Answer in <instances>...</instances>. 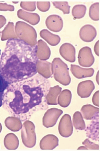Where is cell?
<instances>
[{
  "label": "cell",
  "instance_id": "23",
  "mask_svg": "<svg viewBox=\"0 0 100 151\" xmlns=\"http://www.w3.org/2000/svg\"><path fill=\"white\" fill-rule=\"evenodd\" d=\"M83 145L87 147L88 150H99V145L92 142L88 139H86L82 143Z\"/></svg>",
  "mask_w": 100,
  "mask_h": 151
},
{
  "label": "cell",
  "instance_id": "9",
  "mask_svg": "<svg viewBox=\"0 0 100 151\" xmlns=\"http://www.w3.org/2000/svg\"><path fill=\"white\" fill-rule=\"evenodd\" d=\"M97 35L96 29L90 24H86L81 28L79 32L80 39L84 42H90L95 39Z\"/></svg>",
  "mask_w": 100,
  "mask_h": 151
},
{
  "label": "cell",
  "instance_id": "3",
  "mask_svg": "<svg viewBox=\"0 0 100 151\" xmlns=\"http://www.w3.org/2000/svg\"><path fill=\"white\" fill-rule=\"evenodd\" d=\"M52 73L54 79L61 84L68 86L71 82L67 65L60 58H55L51 63Z\"/></svg>",
  "mask_w": 100,
  "mask_h": 151
},
{
  "label": "cell",
  "instance_id": "12",
  "mask_svg": "<svg viewBox=\"0 0 100 151\" xmlns=\"http://www.w3.org/2000/svg\"><path fill=\"white\" fill-rule=\"evenodd\" d=\"M70 70L73 76L79 79L93 76L95 72L94 69L92 68H83L79 66L73 64L71 65Z\"/></svg>",
  "mask_w": 100,
  "mask_h": 151
},
{
  "label": "cell",
  "instance_id": "24",
  "mask_svg": "<svg viewBox=\"0 0 100 151\" xmlns=\"http://www.w3.org/2000/svg\"><path fill=\"white\" fill-rule=\"evenodd\" d=\"M92 102L94 105L99 106V91H98L94 94L92 99Z\"/></svg>",
  "mask_w": 100,
  "mask_h": 151
},
{
  "label": "cell",
  "instance_id": "4",
  "mask_svg": "<svg viewBox=\"0 0 100 151\" xmlns=\"http://www.w3.org/2000/svg\"><path fill=\"white\" fill-rule=\"evenodd\" d=\"M60 135L64 138H68L72 135L73 132L71 116L69 114H66L61 118L58 127Z\"/></svg>",
  "mask_w": 100,
  "mask_h": 151
},
{
  "label": "cell",
  "instance_id": "8",
  "mask_svg": "<svg viewBox=\"0 0 100 151\" xmlns=\"http://www.w3.org/2000/svg\"><path fill=\"white\" fill-rule=\"evenodd\" d=\"M59 52L61 56L68 62L73 63L75 61V49L72 44L67 43L62 44Z\"/></svg>",
  "mask_w": 100,
  "mask_h": 151
},
{
  "label": "cell",
  "instance_id": "26",
  "mask_svg": "<svg viewBox=\"0 0 100 151\" xmlns=\"http://www.w3.org/2000/svg\"><path fill=\"white\" fill-rule=\"evenodd\" d=\"M96 80L97 82L98 85H99V71H98L97 75L96 77Z\"/></svg>",
  "mask_w": 100,
  "mask_h": 151
},
{
  "label": "cell",
  "instance_id": "28",
  "mask_svg": "<svg viewBox=\"0 0 100 151\" xmlns=\"http://www.w3.org/2000/svg\"><path fill=\"white\" fill-rule=\"evenodd\" d=\"M1 50H0V55H1Z\"/></svg>",
  "mask_w": 100,
  "mask_h": 151
},
{
  "label": "cell",
  "instance_id": "27",
  "mask_svg": "<svg viewBox=\"0 0 100 151\" xmlns=\"http://www.w3.org/2000/svg\"><path fill=\"white\" fill-rule=\"evenodd\" d=\"M78 150H88L87 147L85 146H80V147H78Z\"/></svg>",
  "mask_w": 100,
  "mask_h": 151
},
{
  "label": "cell",
  "instance_id": "18",
  "mask_svg": "<svg viewBox=\"0 0 100 151\" xmlns=\"http://www.w3.org/2000/svg\"><path fill=\"white\" fill-rule=\"evenodd\" d=\"M87 7L83 4L75 5L72 9V14L74 19H81L86 14Z\"/></svg>",
  "mask_w": 100,
  "mask_h": 151
},
{
  "label": "cell",
  "instance_id": "25",
  "mask_svg": "<svg viewBox=\"0 0 100 151\" xmlns=\"http://www.w3.org/2000/svg\"><path fill=\"white\" fill-rule=\"evenodd\" d=\"M94 51H95V54L99 56V40H98L95 44V46H94Z\"/></svg>",
  "mask_w": 100,
  "mask_h": 151
},
{
  "label": "cell",
  "instance_id": "13",
  "mask_svg": "<svg viewBox=\"0 0 100 151\" xmlns=\"http://www.w3.org/2000/svg\"><path fill=\"white\" fill-rule=\"evenodd\" d=\"M59 145V139L55 135L49 134L41 142V147L43 150H53Z\"/></svg>",
  "mask_w": 100,
  "mask_h": 151
},
{
  "label": "cell",
  "instance_id": "7",
  "mask_svg": "<svg viewBox=\"0 0 100 151\" xmlns=\"http://www.w3.org/2000/svg\"><path fill=\"white\" fill-rule=\"evenodd\" d=\"M95 88V85L92 81H85L78 84L77 89V94L81 98H88L90 96Z\"/></svg>",
  "mask_w": 100,
  "mask_h": 151
},
{
  "label": "cell",
  "instance_id": "22",
  "mask_svg": "<svg viewBox=\"0 0 100 151\" xmlns=\"http://www.w3.org/2000/svg\"><path fill=\"white\" fill-rule=\"evenodd\" d=\"M9 85L0 74V107L3 104V97L4 91Z\"/></svg>",
  "mask_w": 100,
  "mask_h": 151
},
{
  "label": "cell",
  "instance_id": "15",
  "mask_svg": "<svg viewBox=\"0 0 100 151\" xmlns=\"http://www.w3.org/2000/svg\"><path fill=\"white\" fill-rule=\"evenodd\" d=\"M83 117L87 120H91L98 114H99V108L91 104L84 105L81 109Z\"/></svg>",
  "mask_w": 100,
  "mask_h": 151
},
{
  "label": "cell",
  "instance_id": "20",
  "mask_svg": "<svg viewBox=\"0 0 100 151\" xmlns=\"http://www.w3.org/2000/svg\"><path fill=\"white\" fill-rule=\"evenodd\" d=\"M89 15L92 20L98 21L99 20V3L92 4L89 9Z\"/></svg>",
  "mask_w": 100,
  "mask_h": 151
},
{
  "label": "cell",
  "instance_id": "21",
  "mask_svg": "<svg viewBox=\"0 0 100 151\" xmlns=\"http://www.w3.org/2000/svg\"><path fill=\"white\" fill-rule=\"evenodd\" d=\"M52 3L56 8L62 11L64 14L70 13V6L67 2H53Z\"/></svg>",
  "mask_w": 100,
  "mask_h": 151
},
{
  "label": "cell",
  "instance_id": "11",
  "mask_svg": "<svg viewBox=\"0 0 100 151\" xmlns=\"http://www.w3.org/2000/svg\"><path fill=\"white\" fill-rule=\"evenodd\" d=\"M92 122L86 129V135L93 140H99V114L92 119Z\"/></svg>",
  "mask_w": 100,
  "mask_h": 151
},
{
  "label": "cell",
  "instance_id": "19",
  "mask_svg": "<svg viewBox=\"0 0 100 151\" xmlns=\"http://www.w3.org/2000/svg\"><path fill=\"white\" fill-rule=\"evenodd\" d=\"M46 35L43 38L51 46H56L60 43L61 38L58 35H54L45 29Z\"/></svg>",
  "mask_w": 100,
  "mask_h": 151
},
{
  "label": "cell",
  "instance_id": "2",
  "mask_svg": "<svg viewBox=\"0 0 100 151\" xmlns=\"http://www.w3.org/2000/svg\"><path fill=\"white\" fill-rule=\"evenodd\" d=\"M37 45L10 38L0 58V74L9 84L22 81L37 73Z\"/></svg>",
  "mask_w": 100,
  "mask_h": 151
},
{
  "label": "cell",
  "instance_id": "1",
  "mask_svg": "<svg viewBox=\"0 0 100 151\" xmlns=\"http://www.w3.org/2000/svg\"><path fill=\"white\" fill-rule=\"evenodd\" d=\"M49 81L39 73L9 85L3 95V108L21 122L30 119L35 112L48 108L46 96Z\"/></svg>",
  "mask_w": 100,
  "mask_h": 151
},
{
  "label": "cell",
  "instance_id": "5",
  "mask_svg": "<svg viewBox=\"0 0 100 151\" xmlns=\"http://www.w3.org/2000/svg\"><path fill=\"white\" fill-rule=\"evenodd\" d=\"M78 63L81 66L88 68L91 66L95 62V58L89 47H83L78 55Z\"/></svg>",
  "mask_w": 100,
  "mask_h": 151
},
{
  "label": "cell",
  "instance_id": "14",
  "mask_svg": "<svg viewBox=\"0 0 100 151\" xmlns=\"http://www.w3.org/2000/svg\"><path fill=\"white\" fill-rule=\"evenodd\" d=\"M62 91V88L59 86L50 87L46 96L48 105H56L58 104V97Z\"/></svg>",
  "mask_w": 100,
  "mask_h": 151
},
{
  "label": "cell",
  "instance_id": "10",
  "mask_svg": "<svg viewBox=\"0 0 100 151\" xmlns=\"http://www.w3.org/2000/svg\"><path fill=\"white\" fill-rule=\"evenodd\" d=\"M46 24L48 28L51 31L54 32H59L63 28V20L59 16L51 15L47 18Z\"/></svg>",
  "mask_w": 100,
  "mask_h": 151
},
{
  "label": "cell",
  "instance_id": "16",
  "mask_svg": "<svg viewBox=\"0 0 100 151\" xmlns=\"http://www.w3.org/2000/svg\"><path fill=\"white\" fill-rule=\"evenodd\" d=\"M72 98V94L69 90L65 89L60 93L58 98V104L61 107H68L70 104Z\"/></svg>",
  "mask_w": 100,
  "mask_h": 151
},
{
  "label": "cell",
  "instance_id": "17",
  "mask_svg": "<svg viewBox=\"0 0 100 151\" xmlns=\"http://www.w3.org/2000/svg\"><path fill=\"white\" fill-rule=\"evenodd\" d=\"M72 120L74 127L76 129L80 130H85L86 128V124L83 116L79 111H77L75 112Z\"/></svg>",
  "mask_w": 100,
  "mask_h": 151
},
{
  "label": "cell",
  "instance_id": "6",
  "mask_svg": "<svg viewBox=\"0 0 100 151\" xmlns=\"http://www.w3.org/2000/svg\"><path fill=\"white\" fill-rule=\"evenodd\" d=\"M62 113L63 111L59 109H49L46 111L44 116L43 119L44 126L47 128L54 127Z\"/></svg>",
  "mask_w": 100,
  "mask_h": 151
}]
</instances>
